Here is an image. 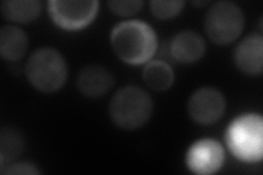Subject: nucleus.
<instances>
[{"label":"nucleus","mask_w":263,"mask_h":175,"mask_svg":"<svg viewBox=\"0 0 263 175\" xmlns=\"http://www.w3.org/2000/svg\"><path fill=\"white\" fill-rule=\"evenodd\" d=\"M226 101L220 91L212 87L197 89L187 102V112L197 124L212 125L224 115Z\"/></svg>","instance_id":"7"},{"label":"nucleus","mask_w":263,"mask_h":175,"mask_svg":"<svg viewBox=\"0 0 263 175\" xmlns=\"http://www.w3.org/2000/svg\"><path fill=\"white\" fill-rule=\"evenodd\" d=\"M110 10L115 14L121 16H129L137 13L143 7V2L138 0H130V2H118V0H112L108 3Z\"/></svg>","instance_id":"17"},{"label":"nucleus","mask_w":263,"mask_h":175,"mask_svg":"<svg viewBox=\"0 0 263 175\" xmlns=\"http://www.w3.org/2000/svg\"><path fill=\"white\" fill-rule=\"evenodd\" d=\"M245 18L240 7L230 2L215 3L205 15V32L217 45L233 43L241 34Z\"/></svg>","instance_id":"5"},{"label":"nucleus","mask_w":263,"mask_h":175,"mask_svg":"<svg viewBox=\"0 0 263 175\" xmlns=\"http://www.w3.org/2000/svg\"><path fill=\"white\" fill-rule=\"evenodd\" d=\"M143 79L147 87L155 91L168 90L175 80V74L170 66L161 61H154L146 65Z\"/></svg>","instance_id":"14"},{"label":"nucleus","mask_w":263,"mask_h":175,"mask_svg":"<svg viewBox=\"0 0 263 175\" xmlns=\"http://www.w3.org/2000/svg\"><path fill=\"white\" fill-rule=\"evenodd\" d=\"M114 85L112 73L100 65H88L82 68L77 77V88L82 95L91 99L101 98Z\"/></svg>","instance_id":"9"},{"label":"nucleus","mask_w":263,"mask_h":175,"mask_svg":"<svg viewBox=\"0 0 263 175\" xmlns=\"http://www.w3.org/2000/svg\"><path fill=\"white\" fill-rule=\"evenodd\" d=\"M26 74L33 88L52 93L60 90L67 79V65L54 48L43 47L33 52L26 66Z\"/></svg>","instance_id":"3"},{"label":"nucleus","mask_w":263,"mask_h":175,"mask_svg":"<svg viewBox=\"0 0 263 175\" xmlns=\"http://www.w3.org/2000/svg\"><path fill=\"white\" fill-rule=\"evenodd\" d=\"M22 149V141L19 135L10 129L2 132V164L5 160H12Z\"/></svg>","instance_id":"16"},{"label":"nucleus","mask_w":263,"mask_h":175,"mask_svg":"<svg viewBox=\"0 0 263 175\" xmlns=\"http://www.w3.org/2000/svg\"><path fill=\"white\" fill-rule=\"evenodd\" d=\"M3 174H22V175H33V174H40V171L35 168L34 165H32L30 163H14L8 166V168L5 170H2Z\"/></svg>","instance_id":"18"},{"label":"nucleus","mask_w":263,"mask_h":175,"mask_svg":"<svg viewBox=\"0 0 263 175\" xmlns=\"http://www.w3.org/2000/svg\"><path fill=\"white\" fill-rule=\"evenodd\" d=\"M224 162V150L217 141L203 139L189 150L186 164L196 174H213L220 169Z\"/></svg>","instance_id":"8"},{"label":"nucleus","mask_w":263,"mask_h":175,"mask_svg":"<svg viewBox=\"0 0 263 175\" xmlns=\"http://www.w3.org/2000/svg\"><path fill=\"white\" fill-rule=\"evenodd\" d=\"M99 3L89 2H64L52 0L48 3V10L54 22L66 30H79L95 19Z\"/></svg>","instance_id":"6"},{"label":"nucleus","mask_w":263,"mask_h":175,"mask_svg":"<svg viewBox=\"0 0 263 175\" xmlns=\"http://www.w3.org/2000/svg\"><path fill=\"white\" fill-rule=\"evenodd\" d=\"M227 144L235 157L246 162L262 159L263 123L259 115H245L236 120L227 131Z\"/></svg>","instance_id":"4"},{"label":"nucleus","mask_w":263,"mask_h":175,"mask_svg":"<svg viewBox=\"0 0 263 175\" xmlns=\"http://www.w3.org/2000/svg\"><path fill=\"white\" fill-rule=\"evenodd\" d=\"M154 110L151 95L145 90L126 86L119 89L112 96L109 113L112 122L125 130H134L147 123Z\"/></svg>","instance_id":"2"},{"label":"nucleus","mask_w":263,"mask_h":175,"mask_svg":"<svg viewBox=\"0 0 263 175\" xmlns=\"http://www.w3.org/2000/svg\"><path fill=\"white\" fill-rule=\"evenodd\" d=\"M205 42L203 37L193 31H182L172 38L170 43V54L176 61L183 64H191L200 61L203 57Z\"/></svg>","instance_id":"11"},{"label":"nucleus","mask_w":263,"mask_h":175,"mask_svg":"<svg viewBox=\"0 0 263 175\" xmlns=\"http://www.w3.org/2000/svg\"><path fill=\"white\" fill-rule=\"evenodd\" d=\"M114 53L126 64L142 65L154 56L157 37L154 30L142 21H125L115 26L111 32Z\"/></svg>","instance_id":"1"},{"label":"nucleus","mask_w":263,"mask_h":175,"mask_svg":"<svg viewBox=\"0 0 263 175\" xmlns=\"http://www.w3.org/2000/svg\"><path fill=\"white\" fill-rule=\"evenodd\" d=\"M29 40L20 28L5 26L0 30V54L9 62L19 61L28 51Z\"/></svg>","instance_id":"12"},{"label":"nucleus","mask_w":263,"mask_h":175,"mask_svg":"<svg viewBox=\"0 0 263 175\" xmlns=\"http://www.w3.org/2000/svg\"><path fill=\"white\" fill-rule=\"evenodd\" d=\"M151 10L156 18L161 20L171 19L176 16L184 6L183 2L174 0V2H166V0H153L149 4Z\"/></svg>","instance_id":"15"},{"label":"nucleus","mask_w":263,"mask_h":175,"mask_svg":"<svg viewBox=\"0 0 263 175\" xmlns=\"http://www.w3.org/2000/svg\"><path fill=\"white\" fill-rule=\"evenodd\" d=\"M234 61L239 70L257 76L263 69V38L260 34H251L242 40L235 48Z\"/></svg>","instance_id":"10"},{"label":"nucleus","mask_w":263,"mask_h":175,"mask_svg":"<svg viewBox=\"0 0 263 175\" xmlns=\"http://www.w3.org/2000/svg\"><path fill=\"white\" fill-rule=\"evenodd\" d=\"M42 10L37 0H6L2 4V13L7 20L29 23L35 20Z\"/></svg>","instance_id":"13"}]
</instances>
